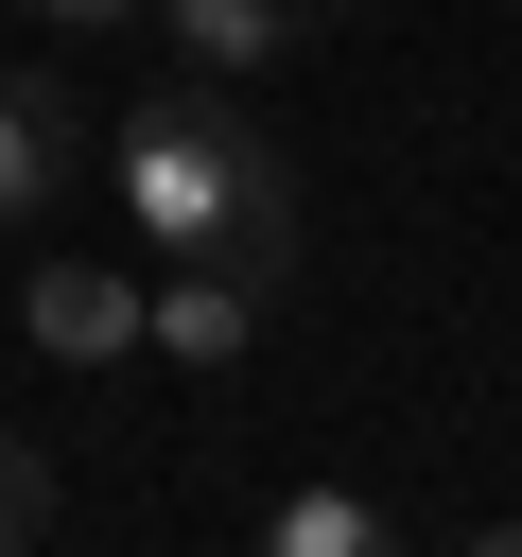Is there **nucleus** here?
<instances>
[{"mask_svg": "<svg viewBox=\"0 0 522 557\" xmlns=\"http://www.w3.org/2000/svg\"><path fill=\"white\" fill-rule=\"evenodd\" d=\"M104 174H122V209H139V244H174V261H226V278H296V157L191 70V87H157V104H122V139H104Z\"/></svg>", "mask_w": 522, "mask_h": 557, "instance_id": "f257e3e1", "label": "nucleus"}, {"mask_svg": "<svg viewBox=\"0 0 522 557\" xmlns=\"http://www.w3.org/2000/svg\"><path fill=\"white\" fill-rule=\"evenodd\" d=\"M17 331H35L52 366H104V348H139V278H122V261H35V278H17Z\"/></svg>", "mask_w": 522, "mask_h": 557, "instance_id": "f03ea898", "label": "nucleus"}, {"mask_svg": "<svg viewBox=\"0 0 522 557\" xmlns=\"http://www.w3.org/2000/svg\"><path fill=\"white\" fill-rule=\"evenodd\" d=\"M139 331H157L174 366H244V348H261V278H226V261H174V278H139Z\"/></svg>", "mask_w": 522, "mask_h": 557, "instance_id": "7ed1b4c3", "label": "nucleus"}, {"mask_svg": "<svg viewBox=\"0 0 522 557\" xmlns=\"http://www.w3.org/2000/svg\"><path fill=\"white\" fill-rule=\"evenodd\" d=\"M139 17H157L209 87H244V70H278V52H313V35H296V0H139Z\"/></svg>", "mask_w": 522, "mask_h": 557, "instance_id": "20e7f679", "label": "nucleus"}, {"mask_svg": "<svg viewBox=\"0 0 522 557\" xmlns=\"http://www.w3.org/2000/svg\"><path fill=\"white\" fill-rule=\"evenodd\" d=\"M70 191V87L52 70H0V226H35Z\"/></svg>", "mask_w": 522, "mask_h": 557, "instance_id": "39448f33", "label": "nucleus"}, {"mask_svg": "<svg viewBox=\"0 0 522 557\" xmlns=\"http://www.w3.org/2000/svg\"><path fill=\"white\" fill-rule=\"evenodd\" d=\"M52 522H70V487H52V453H35L17 418H0V557H35Z\"/></svg>", "mask_w": 522, "mask_h": 557, "instance_id": "423d86ee", "label": "nucleus"}, {"mask_svg": "<svg viewBox=\"0 0 522 557\" xmlns=\"http://www.w3.org/2000/svg\"><path fill=\"white\" fill-rule=\"evenodd\" d=\"M261 540H278V557H365V540H383V505H348V487H296Z\"/></svg>", "mask_w": 522, "mask_h": 557, "instance_id": "0eeeda50", "label": "nucleus"}, {"mask_svg": "<svg viewBox=\"0 0 522 557\" xmlns=\"http://www.w3.org/2000/svg\"><path fill=\"white\" fill-rule=\"evenodd\" d=\"M17 17H52V35H122L139 0H17Z\"/></svg>", "mask_w": 522, "mask_h": 557, "instance_id": "6e6552de", "label": "nucleus"}, {"mask_svg": "<svg viewBox=\"0 0 522 557\" xmlns=\"http://www.w3.org/2000/svg\"><path fill=\"white\" fill-rule=\"evenodd\" d=\"M331 17H348V0H296V35H331Z\"/></svg>", "mask_w": 522, "mask_h": 557, "instance_id": "1a4fd4ad", "label": "nucleus"}]
</instances>
